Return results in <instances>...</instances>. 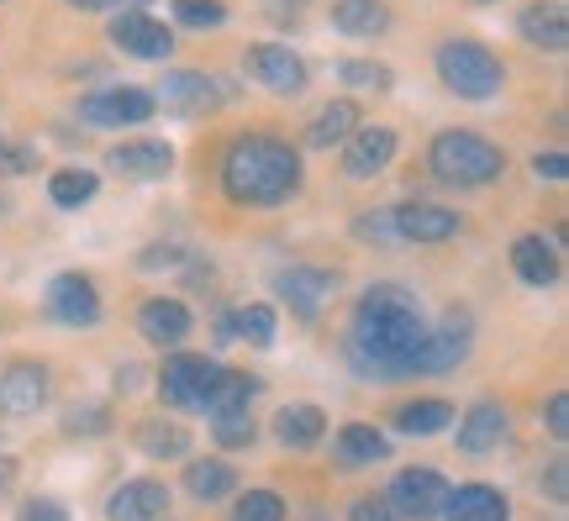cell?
Listing matches in <instances>:
<instances>
[{"label":"cell","instance_id":"1","mask_svg":"<svg viewBox=\"0 0 569 521\" xmlns=\"http://www.w3.org/2000/svg\"><path fill=\"white\" fill-rule=\"evenodd\" d=\"M348 363L365 380H422L427 311L407 284H369L348 321Z\"/></svg>","mask_w":569,"mask_h":521},{"label":"cell","instance_id":"2","mask_svg":"<svg viewBox=\"0 0 569 521\" xmlns=\"http://www.w3.org/2000/svg\"><path fill=\"white\" fill-rule=\"evenodd\" d=\"M301 180H306L301 153H296L284 138H274V132H243V138L227 142L222 196L232 206H253V211L284 206L296 190H301Z\"/></svg>","mask_w":569,"mask_h":521},{"label":"cell","instance_id":"3","mask_svg":"<svg viewBox=\"0 0 569 521\" xmlns=\"http://www.w3.org/2000/svg\"><path fill=\"white\" fill-rule=\"evenodd\" d=\"M427 169H432V180L453 184V190H475V184L501 180L507 153L490 138H480V132L448 127V132H438V138L427 142Z\"/></svg>","mask_w":569,"mask_h":521},{"label":"cell","instance_id":"4","mask_svg":"<svg viewBox=\"0 0 569 521\" xmlns=\"http://www.w3.org/2000/svg\"><path fill=\"white\" fill-rule=\"evenodd\" d=\"M432 63H438L443 90H453L459 101H490V96H501V84H507V63L496 59L486 42H475V38L438 42Z\"/></svg>","mask_w":569,"mask_h":521},{"label":"cell","instance_id":"5","mask_svg":"<svg viewBox=\"0 0 569 521\" xmlns=\"http://www.w3.org/2000/svg\"><path fill=\"white\" fill-rule=\"evenodd\" d=\"M222 374V363L206 353H169L159 369V401L169 411H206V395Z\"/></svg>","mask_w":569,"mask_h":521},{"label":"cell","instance_id":"6","mask_svg":"<svg viewBox=\"0 0 569 521\" xmlns=\"http://www.w3.org/2000/svg\"><path fill=\"white\" fill-rule=\"evenodd\" d=\"M443 495H448V480L438 474V469H427V463H407V469H396V480L386 484V501L396 505V517L401 521L443 517Z\"/></svg>","mask_w":569,"mask_h":521},{"label":"cell","instance_id":"7","mask_svg":"<svg viewBox=\"0 0 569 521\" xmlns=\"http://www.w3.org/2000/svg\"><path fill=\"white\" fill-rule=\"evenodd\" d=\"M232 90L217 84V74H201V69H174V74H163L159 90H153V106L163 111H174V117H206V111H217Z\"/></svg>","mask_w":569,"mask_h":521},{"label":"cell","instance_id":"8","mask_svg":"<svg viewBox=\"0 0 569 521\" xmlns=\"http://www.w3.org/2000/svg\"><path fill=\"white\" fill-rule=\"evenodd\" d=\"M48 317L69 327V332H90L96 321H101V290L90 274H53L48 280Z\"/></svg>","mask_w":569,"mask_h":521},{"label":"cell","instance_id":"9","mask_svg":"<svg viewBox=\"0 0 569 521\" xmlns=\"http://www.w3.org/2000/svg\"><path fill=\"white\" fill-rule=\"evenodd\" d=\"M274 290H280V301L301 321H317L327 311V301L338 295V274H332V269H317V263H290V269H280Z\"/></svg>","mask_w":569,"mask_h":521},{"label":"cell","instance_id":"10","mask_svg":"<svg viewBox=\"0 0 569 521\" xmlns=\"http://www.w3.org/2000/svg\"><path fill=\"white\" fill-rule=\"evenodd\" d=\"M390 221H396V242H422V248L453 242L459 232H465V217H459V211H448V206H432V201L390 206Z\"/></svg>","mask_w":569,"mask_h":521},{"label":"cell","instance_id":"11","mask_svg":"<svg viewBox=\"0 0 569 521\" xmlns=\"http://www.w3.org/2000/svg\"><path fill=\"white\" fill-rule=\"evenodd\" d=\"M153 117V90L138 84H117V90H96L80 101V121L84 127H142Z\"/></svg>","mask_w":569,"mask_h":521},{"label":"cell","instance_id":"12","mask_svg":"<svg viewBox=\"0 0 569 521\" xmlns=\"http://www.w3.org/2000/svg\"><path fill=\"white\" fill-rule=\"evenodd\" d=\"M48 390H53V380H48V363H32V359H17L6 363V374H0V417H38L42 405H48Z\"/></svg>","mask_w":569,"mask_h":521},{"label":"cell","instance_id":"13","mask_svg":"<svg viewBox=\"0 0 569 521\" xmlns=\"http://www.w3.org/2000/svg\"><path fill=\"white\" fill-rule=\"evenodd\" d=\"M248 74L253 84H264L269 96H301L306 90V59L301 53H290L284 42H253L248 48Z\"/></svg>","mask_w":569,"mask_h":521},{"label":"cell","instance_id":"14","mask_svg":"<svg viewBox=\"0 0 569 521\" xmlns=\"http://www.w3.org/2000/svg\"><path fill=\"white\" fill-rule=\"evenodd\" d=\"M475 348V317L469 311H443V321H427V374H448L459 369Z\"/></svg>","mask_w":569,"mask_h":521},{"label":"cell","instance_id":"15","mask_svg":"<svg viewBox=\"0 0 569 521\" xmlns=\"http://www.w3.org/2000/svg\"><path fill=\"white\" fill-rule=\"evenodd\" d=\"M396 132L390 127H353L343 138V174L348 180H375V174H386L390 169V159H396Z\"/></svg>","mask_w":569,"mask_h":521},{"label":"cell","instance_id":"16","mask_svg":"<svg viewBox=\"0 0 569 521\" xmlns=\"http://www.w3.org/2000/svg\"><path fill=\"white\" fill-rule=\"evenodd\" d=\"M111 42L122 48L127 59H148V63L174 53V32L159 17H148V11H122V17L111 21Z\"/></svg>","mask_w":569,"mask_h":521},{"label":"cell","instance_id":"17","mask_svg":"<svg viewBox=\"0 0 569 521\" xmlns=\"http://www.w3.org/2000/svg\"><path fill=\"white\" fill-rule=\"evenodd\" d=\"M169 517V484L163 480H122L106 495V521H163Z\"/></svg>","mask_w":569,"mask_h":521},{"label":"cell","instance_id":"18","mask_svg":"<svg viewBox=\"0 0 569 521\" xmlns=\"http://www.w3.org/2000/svg\"><path fill=\"white\" fill-rule=\"evenodd\" d=\"M138 332L142 342H153V348H180L190 332H196V317H190V305L174 301V295H148L138 305Z\"/></svg>","mask_w":569,"mask_h":521},{"label":"cell","instance_id":"19","mask_svg":"<svg viewBox=\"0 0 569 521\" xmlns=\"http://www.w3.org/2000/svg\"><path fill=\"white\" fill-rule=\"evenodd\" d=\"M507 432H511L507 405L475 401L465 411V421H459V453H469V459H486V453H496V448L507 442Z\"/></svg>","mask_w":569,"mask_h":521},{"label":"cell","instance_id":"20","mask_svg":"<svg viewBox=\"0 0 569 521\" xmlns=\"http://www.w3.org/2000/svg\"><path fill=\"white\" fill-rule=\"evenodd\" d=\"M511 269H517V280L532 284V290H553L559 274H565V263H559V242L538 238V232H522V238L511 242Z\"/></svg>","mask_w":569,"mask_h":521},{"label":"cell","instance_id":"21","mask_svg":"<svg viewBox=\"0 0 569 521\" xmlns=\"http://www.w3.org/2000/svg\"><path fill=\"white\" fill-rule=\"evenodd\" d=\"M443 521H511V501L496 484H448Z\"/></svg>","mask_w":569,"mask_h":521},{"label":"cell","instance_id":"22","mask_svg":"<svg viewBox=\"0 0 569 521\" xmlns=\"http://www.w3.org/2000/svg\"><path fill=\"white\" fill-rule=\"evenodd\" d=\"M111 169L127 174V180H163L174 169V148L159 138H132L111 148Z\"/></svg>","mask_w":569,"mask_h":521},{"label":"cell","instance_id":"23","mask_svg":"<svg viewBox=\"0 0 569 521\" xmlns=\"http://www.w3.org/2000/svg\"><path fill=\"white\" fill-rule=\"evenodd\" d=\"M332 453H338L343 469H369V463L390 459V438L380 427H369V421H348L343 432L332 438Z\"/></svg>","mask_w":569,"mask_h":521},{"label":"cell","instance_id":"24","mask_svg":"<svg viewBox=\"0 0 569 521\" xmlns=\"http://www.w3.org/2000/svg\"><path fill=\"white\" fill-rule=\"evenodd\" d=\"M184 495L201 505L227 501V495H238V469L227 459H190L184 463Z\"/></svg>","mask_w":569,"mask_h":521},{"label":"cell","instance_id":"25","mask_svg":"<svg viewBox=\"0 0 569 521\" xmlns=\"http://www.w3.org/2000/svg\"><path fill=\"white\" fill-rule=\"evenodd\" d=\"M132 442H138L142 459H184L190 453V427L174 417H142L138 432H132Z\"/></svg>","mask_w":569,"mask_h":521},{"label":"cell","instance_id":"26","mask_svg":"<svg viewBox=\"0 0 569 521\" xmlns=\"http://www.w3.org/2000/svg\"><path fill=\"white\" fill-rule=\"evenodd\" d=\"M517 32L532 42V48H543V53H559L569 42V17H565V6L559 0H538V6H528L522 17H517Z\"/></svg>","mask_w":569,"mask_h":521},{"label":"cell","instance_id":"27","mask_svg":"<svg viewBox=\"0 0 569 521\" xmlns=\"http://www.w3.org/2000/svg\"><path fill=\"white\" fill-rule=\"evenodd\" d=\"M274 332H280V311L264 301H248L222 317V338H238V342H248V348H269Z\"/></svg>","mask_w":569,"mask_h":521},{"label":"cell","instance_id":"28","mask_svg":"<svg viewBox=\"0 0 569 521\" xmlns=\"http://www.w3.org/2000/svg\"><path fill=\"white\" fill-rule=\"evenodd\" d=\"M274 438L284 442V448H296V453H306V448H317V442L327 438V411L322 405H284L280 417H274Z\"/></svg>","mask_w":569,"mask_h":521},{"label":"cell","instance_id":"29","mask_svg":"<svg viewBox=\"0 0 569 521\" xmlns=\"http://www.w3.org/2000/svg\"><path fill=\"white\" fill-rule=\"evenodd\" d=\"M332 27H338L343 38H386L390 6L386 0H338V6H332Z\"/></svg>","mask_w":569,"mask_h":521},{"label":"cell","instance_id":"30","mask_svg":"<svg viewBox=\"0 0 569 521\" xmlns=\"http://www.w3.org/2000/svg\"><path fill=\"white\" fill-rule=\"evenodd\" d=\"M359 127V106L353 101H327L317 117H311V127H306V142L311 148H343V138Z\"/></svg>","mask_w":569,"mask_h":521},{"label":"cell","instance_id":"31","mask_svg":"<svg viewBox=\"0 0 569 521\" xmlns=\"http://www.w3.org/2000/svg\"><path fill=\"white\" fill-rule=\"evenodd\" d=\"M396 432H407V438H432V432H443L448 421H453V405L438 401V395H427V401H407L396 405Z\"/></svg>","mask_w":569,"mask_h":521},{"label":"cell","instance_id":"32","mask_svg":"<svg viewBox=\"0 0 569 521\" xmlns=\"http://www.w3.org/2000/svg\"><path fill=\"white\" fill-rule=\"evenodd\" d=\"M259 395V380L243 374V369H222L217 384H211V395H206V411L201 417H217V411H238V405H253Z\"/></svg>","mask_w":569,"mask_h":521},{"label":"cell","instance_id":"33","mask_svg":"<svg viewBox=\"0 0 569 521\" xmlns=\"http://www.w3.org/2000/svg\"><path fill=\"white\" fill-rule=\"evenodd\" d=\"M96 190H101L96 169H59V174L48 180V201L63 206V211H80V206L96 201Z\"/></svg>","mask_w":569,"mask_h":521},{"label":"cell","instance_id":"34","mask_svg":"<svg viewBox=\"0 0 569 521\" xmlns=\"http://www.w3.org/2000/svg\"><path fill=\"white\" fill-rule=\"evenodd\" d=\"M211 438H217V448H248V442L259 438V421H253L248 405H238V411H217V417H211Z\"/></svg>","mask_w":569,"mask_h":521},{"label":"cell","instance_id":"35","mask_svg":"<svg viewBox=\"0 0 569 521\" xmlns=\"http://www.w3.org/2000/svg\"><path fill=\"white\" fill-rule=\"evenodd\" d=\"M59 427L69 438H101V432H111V411H106L101 401H84V405H74V411H63Z\"/></svg>","mask_w":569,"mask_h":521},{"label":"cell","instance_id":"36","mask_svg":"<svg viewBox=\"0 0 569 521\" xmlns=\"http://www.w3.org/2000/svg\"><path fill=\"white\" fill-rule=\"evenodd\" d=\"M232 521H284V501L274 490H248L232 505Z\"/></svg>","mask_w":569,"mask_h":521},{"label":"cell","instance_id":"37","mask_svg":"<svg viewBox=\"0 0 569 521\" xmlns=\"http://www.w3.org/2000/svg\"><path fill=\"white\" fill-rule=\"evenodd\" d=\"M338 80L353 84V90H386L390 69H386V63H369V59H343V63H338Z\"/></svg>","mask_w":569,"mask_h":521},{"label":"cell","instance_id":"38","mask_svg":"<svg viewBox=\"0 0 569 521\" xmlns=\"http://www.w3.org/2000/svg\"><path fill=\"white\" fill-rule=\"evenodd\" d=\"M353 238H359V242H380V248H401V242H396L390 206H386V211H365V217H353Z\"/></svg>","mask_w":569,"mask_h":521},{"label":"cell","instance_id":"39","mask_svg":"<svg viewBox=\"0 0 569 521\" xmlns=\"http://www.w3.org/2000/svg\"><path fill=\"white\" fill-rule=\"evenodd\" d=\"M174 21L180 27H222L227 6L222 0H174Z\"/></svg>","mask_w":569,"mask_h":521},{"label":"cell","instance_id":"40","mask_svg":"<svg viewBox=\"0 0 569 521\" xmlns=\"http://www.w3.org/2000/svg\"><path fill=\"white\" fill-rule=\"evenodd\" d=\"M348 521H401V517H396V505L380 490V495H359V501L348 505Z\"/></svg>","mask_w":569,"mask_h":521},{"label":"cell","instance_id":"41","mask_svg":"<svg viewBox=\"0 0 569 521\" xmlns=\"http://www.w3.org/2000/svg\"><path fill=\"white\" fill-rule=\"evenodd\" d=\"M543 495H549L553 505L569 501V459H565V453H553V463L543 469Z\"/></svg>","mask_w":569,"mask_h":521},{"label":"cell","instance_id":"42","mask_svg":"<svg viewBox=\"0 0 569 521\" xmlns=\"http://www.w3.org/2000/svg\"><path fill=\"white\" fill-rule=\"evenodd\" d=\"M543 427H549L553 442L569 438V395H565V390H553V395H549V405H543Z\"/></svg>","mask_w":569,"mask_h":521},{"label":"cell","instance_id":"43","mask_svg":"<svg viewBox=\"0 0 569 521\" xmlns=\"http://www.w3.org/2000/svg\"><path fill=\"white\" fill-rule=\"evenodd\" d=\"M17 521H69V505L48 501V495H32V501L17 511Z\"/></svg>","mask_w":569,"mask_h":521},{"label":"cell","instance_id":"44","mask_svg":"<svg viewBox=\"0 0 569 521\" xmlns=\"http://www.w3.org/2000/svg\"><path fill=\"white\" fill-rule=\"evenodd\" d=\"M190 259V253H184L180 242H163V248H148V253H142V269H180V263Z\"/></svg>","mask_w":569,"mask_h":521},{"label":"cell","instance_id":"45","mask_svg":"<svg viewBox=\"0 0 569 521\" xmlns=\"http://www.w3.org/2000/svg\"><path fill=\"white\" fill-rule=\"evenodd\" d=\"M532 174H538V180H569V159L565 153H538V159H532Z\"/></svg>","mask_w":569,"mask_h":521},{"label":"cell","instance_id":"46","mask_svg":"<svg viewBox=\"0 0 569 521\" xmlns=\"http://www.w3.org/2000/svg\"><path fill=\"white\" fill-rule=\"evenodd\" d=\"M27 169H32V153H27V148H6V142H0V174H27Z\"/></svg>","mask_w":569,"mask_h":521},{"label":"cell","instance_id":"47","mask_svg":"<svg viewBox=\"0 0 569 521\" xmlns=\"http://www.w3.org/2000/svg\"><path fill=\"white\" fill-rule=\"evenodd\" d=\"M11 480H17V459L0 453V490H11Z\"/></svg>","mask_w":569,"mask_h":521},{"label":"cell","instance_id":"48","mask_svg":"<svg viewBox=\"0 0 569 521\" xmlns=\"http://www.w3.org/2000/svg\"><path fill=\"white\" fill-rule=\"evenodd\" d=\"M69 6H80V11H111L117 0H69Z\"/></svg>","mask_w":569,"mask_h":521},{"label":"cell","instance_id":"49","mask_svg":"<svg viewBox=\"0 0 569 521\" xmlns=\"http://www.w3.org/2000/svg\"><path fill=\"white\" fill-rule=\"evenodd\" d=\"M138 6H148V0H138Z\"/></svg>","mask_w":569,"mask_h":521},{"label":"cell","instance_id":"50","mask_svg":"<svg viewBox=\"0 0 569 521\" xmlns=\"http://www.w3.org/2000/svg\"><path fill=\"white\" fill-rule=\"evenodd\" d=\"M0 6H6V0H0Z\"/></svg>","mask_w":569,"mask_h":521},{"label":"cell","instance_id":"51","mask_svg":"<svg viewBox=\"0 0 569 521\" xmlns=\"http://www.w3.org/2000/svg\"><path fill=\"white\" fill-rule=\"evenodd\" d=\"M317 521H322V517H317Z\"/></svg>","mask_w":569,"mask_h":521}]
</instances>
